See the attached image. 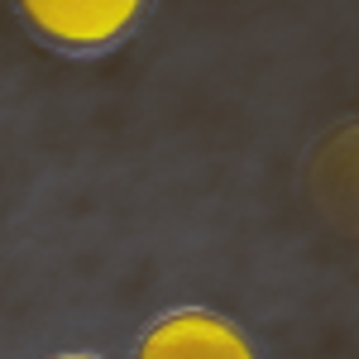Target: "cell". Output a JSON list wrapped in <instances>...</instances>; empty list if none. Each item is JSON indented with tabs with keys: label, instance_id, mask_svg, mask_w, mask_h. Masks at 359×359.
I'll return each mask as SVG.
<instances>
[{
	"label": "cell",
	"instance_id": "1",
	"mask_svg": "<svg viewBox=\"0 0 359 359\" xmlns=\"http://www.w3.org/2000/svg\"><path fill=\"white\" fill-rule=\"evenodd\" d=\"M135 359H259L240 326L216 311H177L144 335Z\"/></svg>",
	"mask_w": 359,
	"mask_h": 359
},
{
	"label": "cell",
	"instance_id": "2",
	"mask_svg": "<svg viewBox=\"0 0 359 359\" xmlns=\"http://www.w3.org/2000/svg\"><path fill=\"white\" fill-rule=\"evenodd\" d=\"M29 25L53 43L91 48V43H111L135 25V5L130 0H34L25 5Z\"/></svg>",
	"mask_w": 359,
	"mask_h": 359
},
{
	"label": "cell",
	"instance_id": "3",
	"mask_svg": "<svg viewBox=\"0 0 359 359\" xmlns=\"http://www.w3.org/2000/svg\"><path fill=\"white\" fill-rule=\"evenodd\" d=\"M67 359H86V355H67Z\"/></svg>",
	"mask_w": 359,
	"mask_h": 359
}]
</instances>
